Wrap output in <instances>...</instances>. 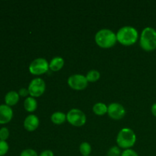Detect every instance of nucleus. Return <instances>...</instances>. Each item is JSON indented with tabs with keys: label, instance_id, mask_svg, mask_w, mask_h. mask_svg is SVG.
Returning <instances> with one entry per match:
<instances>
[{
	"label": "nucleus",
	"instance_id": "obj_27",
	"mask_svg": "<svg viewBox=\"0 0 156 156\" xmlns=\"http://www.w3.org/2000/svg\"><path fill=\"white\" fill-rule=\"evenodd\" d=\"M88 156H90V155H88Z\"/></svg>",
	"mask_w": 156,
	"mask_h": 156
},
{
	"label": "nucleus",
	"instance_id": "obj_1",
	"mask_svg": "<svg viewBox=\"0 0 156 156\" xmlns=\"http://www.w3.org/2000/svg\"><path fill=\"white\" fill-rule=\"evenodd\" d=\"M116 35L117 41L124 46H131L136 44L139 37L137 30L131 26H124L121 27L119 29Z\"/></svg>",
	"mask_w": 156,
	"mask_h": 156
},
{
	"label": "nucleus",
	"instance_id": "obj_12",
	"mask_svg": "<svg viewBox=\"0 0 156 156\" xmlns=\"http://www.w3.org/2000/svg\"><path fill=\"white\" fill-rule=\"evenodd\" d=\"M19 94L15 91H9L5 96V105L9 107H12L18 104L19 101Z\"/></svg>",
	"mask_w": 156,
	"mask_h": 156
},
{
	"label": "nucleus",
	"instance_id": "obj_7",
	"mask_svg": "<svg viewBox=\"0 0 156 156\" xmlns=\"http://www.w3.org/2000/svg\"><path fill=\"white\" fill-rule=\"evenodd\" d=\"M28 91L30 97L37 98L42 95L46 90V83L41 78L34 79L28 85Z\"/></svg>",
	"mask_w": 156,
	"mask_h": 156
},
{
	"label": "nucleus",
	"instance_id": "obj_13",
	"mask_svg": "<svg viewBox=\"0 0 156 156\" xmlns=\"http://www.w3.org/2000/svg\"><path fill=\"white\" fill-rule=\"evenodd\" d=\"M64 59L60 56H56L53 58L49 63L50 69L53 72L59 71L64 66Z\"/></svg>",
	"mask_w": 156,
	"mask_h": 156
},
{
	"label": "nucleus",
	"instance_id": "obj_19",
	"mask_svg": "<svg viewBox=\"0 0 156 156\" xmlns=\"http://www.w3.org/2000/svg\"><path fill=\"white\" fill-rule=\"evenodd\" d=\"M121 153L119 146H113L108 150L107 156H121Z\"/></svg>",
	"mask_w": 156,
	"mask_h": 156
},
{
	"label": "nucleus",
	"instance_id": "obj_26",
	"mask_svg": "<svg viewBox=\"0 0 156 156\" xmlns=\"http://www.w3.org/2000/svg\"><path fill=\"white\" fill-rule=\"evenodd\" d=\"M151 111H152V114L156 117V103L153 104L152 106V108H151Z\"/></svg>",
	"mask_w": 156,
	"mask_h": 156
},
{
	"label": "nucleus",
	"instance_id": "obj_23",
	"mask_svg": "<svg viewBox=\"0 0 156 156\" xmlns=\"http://www.w3.org/2000/svg\"><path fill=\"white\" fill-rule=\"evenodd\" d=\"M121 156H139L136 151L133 150L131 149H125L123 152H122Z\"/></svg>",
	"mask_w": 156,
	"mask_h": 156
},
{
	"label": "nucleus",
	"instance_id": "obj_8",
	"mask_svg": "<svg viewBox=\"0 0 156 156\" xmlns=\"http://www.w3.org/2000/svg\"><path fill=\"white\" fill-rule=\"evenodd\" d=\"M88 80L86 77L81 74H74L68 79V85L71 88L76 91L84 90L88 86Z\"/></svg>",
	"mask_w": 156,
	"mask_h": 156
},
{
	"label": "nucleus",
	"instance_id": "obj_18",
	"mask_svg": "<svg viewBox=\"0 0 156 156\" xmlns=\"http://www.w3.org/2000/svg\"><path fill=\"white\" fill-rule=\"evenodd\" d=\"M79 152L82 154V156H88L90 155L91 152V146L87 142H83L81 143L79 146Z\"/></svg>",
	"mask_w": 156,
	"mask_h": 156
},
{
	"label": "nucleus",
	"instance_id": "obj_9",
	"mask_svg": "<svg viewBox=\"0 0 156 156\" xmlns=\"http://www.w3.org/2000/svg\"><path fill=\"white\" fill-rule=\"evenodd\" d=\"M108 114L111 118L114 120H120L126 114L124 107L119 103H111L108 107Z\"/></svg>",
	"mask_w": 156,
	"mask_h": 156
},
{
	"label": "nucleus",
	"instance_id": "obj_4",
	"mask_svg": "<svg viewBox=\"0 0 156 156\" xmlns=\"http://www.w3.org/2000/svg\"><path fill=\"white\" fill-rule=\"evenodd\" d=\"M136 141V136L134 131L130 128H123L117 134V146L121 149H130L135 145Z\"/></svg>",
	"mask_w": 156,
	"mask_h": 156
},
{
	"label": "nucleus",
	"instance_id": "obj_5",
	"mask_svg": "<svg viewBox=\"0 0 156 156\" xmlns=\"http://www.w3.org/2000/svg\"><path fill=\"white\" fill-rule=\"evenodd\" d=\"M66 120L74 126H82L86 123V116L81 110L73 108L67 113Z\"/></svg>",
	"mask_w": 156,
	"mask_h": 156
},
{
	"label": "nucleus",
	"instance_id": "obj_21",
	"mask_svg": "<svg viewBox=\"0 0 156 156\" xmlns=\"http://www.w3.org/2000/svg\"><path fill=\"white\" fill-rule=\"evenodd\" d=\"M9 137V130L8 128L2 127L0 129V140L5 141Z\"/></svg>",
	"mask_w": 156,
	"mask_h": 156
},
{
	"label": "nucleus",
	"instance_id": "obj_17",
	"mask_svg": "<svg viewBox=\"0 0 156 156\" xmlns=\"http://www.w3.org/2000/svg\"><path fill=\"white\" fill-rule=\"evenodd\" d=\"M86 79L88 80V82H95L100 79L101 77V74L97 70H90L89 72H88L86 75Z\"/></svg>",
	"mask_w": 156,
	"mask_h": 156
},
{
	"label": "nucleus",
	"instance_id": "obj_11",
	"mask_svg": "<svg viewBox=\"0 0 156 156\" xmlns=\"http://www.w3.org/2000/svg\"><path fill=\"white\" fill-rule=\"evenodd\" d=\"M39 118L36 115L30 114L24 119V127L25 128L26 130L29 131V132H33L37 129L39 126Z\"/></svg>",
	"mask_w": 156,
	"mask_h": 156
},
{
	"label": "nucleus",
	"instance_id": "obj_24",
	"mask_svg": "<svg viewBox=\"0 0 156 156\" xmlns=\"http://www.w3.org/2000/svg\"><path fill=\"white\" fill-rule=\"evenodd\" d=\"M18 94H19V95L21 96V97H26V96H27L29 94L28 89L24 88H21V89L19 90V91H18Z\"/></svg>",
	"mask_w": 156,
	"mask_h": 156
},
{
	"label": "nucleus",
	"instance_id": "obj_14",
	"mask_svg": "<svg viewBox=\"0 0 156 156\" xmlns=\"http://www.w3.org/2000/svg\"><path fill=\"white\" fill-rule=\"evenodd\" d=\"M24 107L27 112H34L37 108V102L34 98L28 97L24 100Z\"/></svg>",
	"mask_w": 156,
	"mask_h": 156
},
{
	"label": "nucleus",
	"instance_id": "obj_3",
	"mask_svg": "<svg viewBox=\"0 0 156 156\" xmlns=\"http://www.w3.org/2000/svg\"><path fill=\"white\" fill-rule=\"evenodd\" d=\"M140 47L146 51H152L156 49V30L150 27L144 28L140 35Z\"/></svg>",
	"mask_w": 156,
	"mask_h": 156
},
{
	"label": "nucleus",
	"instance_id": "obj_22",
	"mask_svg": "<svg viewBox=\"0 0 156 156\" xmlns=\"http://www.w3.org/2000/svg\"><path fill=\"white\" fill-rule=\"evenodd\" d=\"M20 156H39L35 150L32 149H27L21 152Z\"/></svg>",
	"mask_w": 156,
	"mask_h": 156
},
{
	"label": "nucleus",
	"instance_id": "obj_20",
	"mask_svg": "<svg viewBox=\"0 0 156 156\" xmlns=\"http://www.w3.org/2000/svg\"><path fill=\"white\" fill-rule=\"evenodd\" d=\"M9 149V146L7 142L0 140V156H4L5 154H7Z\"/></svg>",
	"mask_w": 156,
	"mask_h": 156
},
{
	"label": "nucleus",
	"instance_id": "obj_6",
	"mask_svg": "<svg viewBox=\"0 0 156 156\" xmlns=\"http://www.w3.org/2000/svg\"><path fill=\"white\" fill-rule=\"evenodd\" d=\"M50 69L49 63L44 58H37L30 62L29 66V72L34 76H41L44 74Z\"/></svg>",
	"mask_w": 156,
	"mask_h": 156
},
{
	"label": "nucleus",
	"instance_id": "obj_10",
	"mask_svg": "<svg viewBox=\"0 0 156 156\" xmlns=\"http://www.w3.org/2000/svg\"><path fill=\"white\" fill-rule=\"evenodd\" d=\"M13 117V111L6 105H0V124L9 123Z\"/></svg>",
	"mask_w": 156,
	"mask_h": 156
},
{
	"label": "nucleus",
	"instance_id": "obj_2",
	"mask_svg": "<svg viewBox=\"0 0 156 156\" xmlns=\"http://www.w3.org/2000/svg\"><path fill=\"white\" fill-rule=\"evenodd\" d=\"M94 41L97 45L101 48H111L117 41V35L110 29H101L96 33Z\"/></svg>",
	"mask_w": 156,
	"mask_h": 156
},
{
	"label": "nucleus",
	"instance_id": "obj_25",
	"mask_svg": "<svg viewBox=\"0 0 156 156\" xmlns=\"http://www.w3.org/2000/svg\"><path fill=\"white\" fill-rule=\"evenodd\" d=\"M39 156H54V153L53 152V151L50 150V149H47V150H44L40 154Z\"/></svg>",
	"mask_w": 156,
	"mask_h": 156
},
{
	"label": "nucleus",
	"instance_id": "obj_15",
	"mask_svg": "<svg viewBox=\"0 0 156 156\" xmlns=\"http://www.w3.org/2000/svg\"><path fill=\"white\" fill-rule=\"evenodd\" d=\"M50 119L54 124L60 125L65 123L66 120V114L60 112V111H57V112H55L52 114Z\"/></svg>",
	"mask_w": 156,
	"mask_h": 156
},
{
	"label": "nucleus",
	"instance_id": "obj_16",
	"mask_svg": "<svg viewBox=\"0 0 156 156\" xmlns=\"http://www.w3.org/2000/svg\"><path fill=\"white\" fill-rule=\"evenodd\" d=\"M108 107L105 104L98 102L93 106V112L98 116H103L108 113Z\"/></svg>",
	"mask_w": 156,
	"mask_h": 156
}]
</instances>
